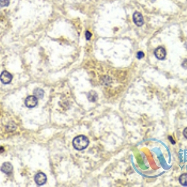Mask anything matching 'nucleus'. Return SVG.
Instances as JSON below:
<instances>
[{
    "label": "nucleus",
    "mask_w": 187,
    "mask_h": 187,
    "mask_svg": "<svg viewBox=\"0 0 187 187\" xmlns=\"http://www.w3.org/2000/svg\"><path fill=\"white\" fill-rule=\"evenodd\" d=\"M89 140L85 136L81 135L76 137L72 141L74 147L77 150H83L89 145Z\"/></svg>",
    "instance_id": "1"
},
{
    "label": "nucleus",
    "mask_w": 187,
    "mask_h": 187,
    "mask_svg": "<svg viewBox=\"0 0 187 187\" xmlns=\"http://www.w3.org/2000/svg\"><path fill=\"white\" fill-rule=\"evenodd\" d=\"M34 181L38 185L41 186L46 183V182L47 181V177L44 173L41 172L38 173L34 177Z\"/></svg>",
    "instance_id": "2"
},
{
    "label": "nucleus",
    "mask_w": 187,
    "mask_h": 187,
    "mask_svg": "<svg viewBox=\"0 0 187 187\" xmlns=\"http://www.w3.org/2000/svg\"><path fill=\"white\" fill-rule=\"evenodd\" d=\"M38 104V99L36 98L34 95L29 96L26 99L25 105L26 107L29 108H33L36 107Z\"/></svg>",
    "instance_id": "3"
},
{
    "label": "nucleus",
    "mask_w": 187,
    "mask_h": 187,
    "mask_svg": "<svg viewBox=\"0 0 187 187\" xmlns=\"http://www.w3.org/2000/svg\"><path fill=\"white\" fill-rule=\"evenodd\" d=\"M12 78V75L7 71H3L1 74V77H0L1 83L4 84H10L11 82Z\"/></svg>",
    "instance_id": "4"
},
{
    "label": "nucleus",
    "mask_w": 187,
    "mask_h": 187,
    "mask_svg": "<svg viewBox=\"0 0 187 187\" xmlns=\"http://www.w3.org/2000/svg\"><path fill=\"white\" fill-rule=\"evenodd\" d=\"M155 56L159 59V60H163L166 57V51L165 49L162 47H158L155 50Z\"/></svg>",
    "instance_id": "5"
},
{
    "label": "nucleus",
    "mask_w": 187,
    "mask_h": 187,
    "mask_svg": "<svg viewBox=\"0 0 187 187\" xmlns=\"http://www.w3.org/2000/svg\"><path fill=\"white\" fill-rule=\"evenodd\" d=\"M133 20L134 23L137 26H142L144 25L143 16L139 12H135L133 15Z\"/></svg>",
    "instance_id": "6"
},
{
    "label": "nucleus",
    "mask_w": 187,
    "mask_h": 187,
    "mask_svg": "<svg viewBox=\"0 0 187 187\" xmlns=\"http://www.w3.org/2000/svg\"><path fill=\"white\" fill-rule=\"evenodd\" d=\"M1 170L3 172L6 173V174H8V173H11V172L13 171V166L10 163L5 162L2 165L1 167Z\"/></svg>",
    "instance_id": "7"
},
{
    "label": "nucleus",
    "mask_w": 187,
    "mask_h": 187,
    "mask_svg": "<svg viewBox=\"0 0 187 187\" xmlns=\"http://www.w3.org/2000/svg\"><path fill=\"white\" fill-rule=\"evenodd\" d=\"M88 97L90 102H95L97 99V94L95 92V91H90L89 92Z\"/></svg>",
    "instance_id": "8"
},
{
    "label": "nucleus",
    "mask_w": 187,
    "mask_h": 187,
    "mask_svg": "<svg viewBox=\"0 0 187 187\" xmlns=\"http://www.w3.org/2000/svg\"><path fill=\"white\" fill-rule=\"evenodd\" d=\"M34 95L37 99H42L44 96V91L41 89H36L34 90Z\"/></svg>",
    "instance_id": "9"
},
{
    "label": "nucleus",
    "mask_w": 187,
    "mask_h": 187,
    "mask_svg": "<svg viewBox=\"0 0 187 187\" xmlns=\"http://www.w3.org/2000/svg\"><path fill=\"white\" fill-rule=\"evenodd\" d=\"M179 181L181 185L187 186V173H184L181 175L179 178Z\"/></svg>",
    "instance_id": "10"
},
{
    "label": "nucleus",
    "mask_w": 187,
    "mask_h": 187,
    "mask_svg": "<svg viewBox=\"0 0 187 187\" xmlns=\"http://www.w3.org/2000/svg\"><path fill=\"white\" fill-rule=\"evenodd\" d=\"M1 7L8 6L10 4V0H0Z\"/></svg>",
    "instance_id": "11"
},
{
    "label": "nucleus",
    "mask_w": 187,
    "mask_h": 187,
    "mask_svg": "<svg viewBox=\"0 0 187 187\" xmlns=\"http://www.w3.org/2000/svg\"><path fill=\"white\" fill-rule=\"evenodd\" d=\"M144 57V53L142 51H139L137 54V57L139 59H142Z\"/></svg>",
    "instance_id": "12"
},
{
    "label": "nucleus",
    "mask_w": 187,
    "mask_h": 187,
    "mask_svg": "<svg viewBox=\"0 0 187 187\" xmlns=\"http://www.w3.org/2000/svg\"><path fill=\"white\" fill-rule=\"evenodd\" d=\"M92 37V34H91L89 31H87L85 32V38L87 40H90V39Z\"/></svg>",
    "instance_id": "13"
},
{
    "label": "nucleus",
    "mask_w": 187,
    "mask_h": 187,
    "mask_svg": "<svg viewBox=\"0 0 187 187\" xmlns=\"http://www.w3.org/2000/svg\"><path fill=\"white\" fill-rule=\"evenodd\" d=\"M181 66H182V67L184 68V69H187V59H185V60L183 61V62H182Z\"/></svg>",
    "instance_id": "14"
},
{
    "label": "nucleus",
    "mask_w": 187,
    "mask_h": 187,
    "mask_svg": "<svg viewBox=\"0 0 187 187\" xmlns=\"http://www.w3.org/2000/svg\"><path fill=\"white\" fill-rule=\"evenodd\" d=\"M168 139H170V142H171V143H172V144H175V141H174V140H173V138L172 137H171V136H169V137H168Z\"/></svg>",
    "instance_id": "15"
},
{
    "label": "nucleus",
    "mask_w": 187,
    "mask_h": 187,
    "mask_svg": "<svg viewBox=\"0 0 187 187\" xmlns=\"http://www.w3.org/2000/svg\"><path fill=\"white\" fill-rule=\"evenodd\" d=\"M183 135L185 136V137L186 139H187V127L183 130Z\"/></svg>",
    "instance_id": "16"
}]
</instances>
